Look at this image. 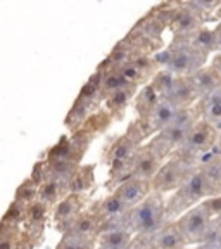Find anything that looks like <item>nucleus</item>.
<instances>
[{
  "mask_svg": "<svg viewBox=\"0 0 221 249\" xmlns=\"http://www.w3.org/2000/svg\"><path fill=\"white\" fill-rule=\"evenodd\" d=\"M102 225L104 220L99 211V202L93 206L86 208L80 216L73 222V225L68 229V235H76V237H85V239H95L99 241V235L102 232Z\"/></svg>",
  "mask_w": 221,
  "mask_h": 249,
  "instance_id": "obj_9",
  "label": "nucleus"
},
{
  "mask_svg": "<svg viewBox=\"0 0 221 249\" xmlns=\"http://www.w3.org/2000/svg\"><path fill=\"white\" fill-rule=\"evenodd\" d=\"M188 43H190L194 49H197V51H201L202 54H206V55L214 54V52L218 54V52H220L214 28H206V26L201 28V30L188 40Z\"/></svg>",
  "mask_w": 221,
  "mask_h": 249,
  "instance_id": "obj_21",
  "label": "nucleus"
},
{
  "mask_svg": "<svg viewBox=\"0 0 221 249\" xmlns=\"http://www.w3.org/2000/svg\"><path fill=\"white\" fill-rule=\"evenodd\" d=\"M113 192H116L121 197V201L132 210V208H135L136 204L145 201L152 194V182L151 180L138 178V177H130L121 185H118Z\"/></svg>",
  "mask_w": 221,
  "mask_h": 249,
  "instance_id": "obj_11",
  "label": "nucleus"
},
{
  "mask_svg": "<svg viewBox=\"0 0 221 249\" xmlns=\"http://www.w3.org/2000/svg\"><path fill=\"white\" fill-rule=\"evenodd\" d=\"M214 152L218 156H221V132H220V137H218V142H216V147H214Z\"/></svg>",
  "mask_w": 221,
  "mask_h": 249,
  "instance_id": "obj_28",
  "label": "nucleus"
},
{
  "mask_svg": "<svg viewBox=\"0 0 221 249\" xmlns=\"http://www.w3.org/2000/svg\"><path fill=\"white\" fill-rule=\"evenodd\" d=\"M182 249H209L207 246H187V248H182Z\"/></svg>",
  "mask_w": 221,
  "mask_h": 249,
  "instance_id": "obj_29",
  "label": "nucleus"
},
{
  "mask_svg": "<svg viewBox=\"0 0 221 249\" xmlns=\"http://www.w3.org/2000/svg\"><path fill=\"white\" fill-rule=\"evenodd\" d=\"M161 99L164 97L159 93V90L155 89V85L152 82L149 85L142 87L135 97V111L138 114V121H144L154 111L155 106L159 104Z\"/></svg>",
  "mask_w": 221,
  "mask_h": 249,
  "instance_id": "obj_15",
  "label": "nucleus"
},
{
  "mask_svg": "<svg viewBox=\"0 0 221 249\" xmlns=\"http://www.w3.org/2000/svg\"><path fill=\"white\" fill-rule=\"evenodd\" d=\"M211 66L214 68V70L218 71V73L221 74V54H216L213 57V61H211Z\"/></svg>",
  "mask_w": 221,
  "mask_h": 249,
  "instance_id": "obj_26",
  "label": "nucleus"
},
{
  "mask_svg": "<svg viewBox=\"0 0 221 249\" xmlns=\"http://www.w3.org/2000/svg\"><path fill=\"white\" fill-rule=\"evenodd\" d=\"M95 183V170L92 164L88 166H80L76 171V175L71 178L69 182V191L76 192V194H86Z\"/></svg>",
  "mask_w": 221,
  "mask_h": 249,
  "instance_id": "obj_22",
  "label": "nucleus"
},
{
  "mask_svg": "<svg viewBox=\"0 0 221 249\" xmlns=\"http://www.w3.org/2000/svg\"><path fill=\"white\" fill-rule=\"evenodd\" d=\"M166 99H170L178 109H183L195 106L202 97L201 93H199L197 87H195L194 80H192V76H176Z\"/></svg>",
  "mask_w": 221,
  "mask_h": 249,
  "instance_id": "obj_12",
  "label": "nucleus"
},
{
  "mask_svg": "<svg viewBox=\"0 0 221 249\" xmlns=\"http://www.w3.org/2000/svg\"><path fill=\"white\" fill-rule=\"evenodd\" d=\"M38 187L40 185L35 180H31V178L24 180V182L17 187V191H16L14 201H17L19 204H23V206H26V208L33 206L35 202H38Z\"/></svg>",
  "mask_w": 221,
  "mask_h": 249,
  "instance_id": "obj_23",
  "label": "nucleus"
},
{
  "mask_svg": "<svg viewBox=\"0 0 221 249\" xmlns=\"http://www.w3.org/2000/svg\"><path fill=\"white\" fill-rule=\"evenodd\" d=\"M86 196L85 194H76V192H71L69 196L62 199L57 206L54 208V225L59 232L64 235L68 232L73 222L76 220L83 211L86 210Z\"/></svg>",
  "mask_w": 221,
  "mask_h": 249,
  "instance_id": "obj_7",
  "label": "nucleus"
},
{
  "mask_svg": "<svg viewBox=\"0 0 221 249\" xmlns=\"http://www.w3.org/2000/svg\"><path fill=\"white\" fill-rule=\"evenodd\" d=\"M55 249H97V241L64 233L59 244L55 246Z\"/></svg>",
  "mask_w": 221,
  "mask_h": 249,
  "instance_id": "obj_24",
  "label": "nucleus"
},
{
  "mask_svg": "<svg viewBox=\"0 0 221 249\" xmlns=\"http://www.w3.org/2000/svg\"><path fill=\"white\" fill-rule=\"evenodd\" d=\"M214 31H216V38H218V49H220V52H218V54H221V23L218 24L216 28H214Z\"/></svg>",
  "mask_w": 221,
  "mask_h": 249,
  "instance_id": "obj_27",
  "label": "nucleus"
},
{
  "mask_svg": "<svg viewBox=\"0 0 221 249\" xmlns=\"http://www.w3.org/2000/svg\"><path fill=\"white\" fill-rule=\"evenodd\" d=\"M164 163H166V160L147 142V144H144L136 151L135 158H133V163H132L133 177L151 180L152 182Z\"/></svg>",
  "mask_w": 221,
  "mask_h": 249,
  "instance_id": "obj_8",
  "label": "nucleus"
},
{
  "mask_svg": "<svg viewBox=\"0 0 221 249\" xmlns=\"http://www.w3.org/2000/svg\"><path fill=\"white\" fill-rule=\"evenodd\" d=\"M176 222H178L180 229L185 233L188 246H204V242H206L207 235H209L211 229L214 225V218L209 213V210L204 206V202H202L199 206H194L192 210H188L185 214H182Z\"/></svg>",
  "mask_w": 221,
  "mask_h": 249,
  "instance_id": "obj_3",
  "label": "nucleus"
},
{
  "mask_svg": "<svg viewBox=\"0 0 221 249\" xmlns=\"http://www.w3.org/2000/svg\"><path fill=\"white\" fill-rule=\"evenodd\" d=\"M214 223H216L218 230H220V232H221V216H220V218H216V220H214Z\"/></svg>",
  "mask_w": 221,
  "mask_h": 249,
  "instance_id": "obj_31",
  "label": "nucleus"
},
{
  "mask_svg": "<svg viewBox=\"0 0 221 249\" xmlns=\"http://www.w3.org/2000/svg\"><path fill=\"white\" fill-rule=\"evenodd\" d=\"M102 73V82H101V93H102V101L109 97V95H113L114 92L121 89H126L130 85L126 82V78L121 74V71L118 68H105V66H99Z\"/></svg>",
  "mask_w": 221,
  "mask_h": 249,
  "instance_id": "obj_19",
  "label": "nucleus"
},
{
  "mask_svg": "<svg viewBox=\"0 0 221 249\" xmlns=\"http://www.w3.org/2000/svg\"><path fill=\"white\" fill-rule=\"evenodd\" d=\"M192 80H194L202 99L207 97V95H213L218 90H221V74L211 64L209 66H204L201 71H197L192 76Z\"/></svg>",
  "mask_w": 221,
  "mask_h": 249,
  "instance_id": "obj_17",
  "label": "nucleus"
},
{
  "mask_svg": "<svg viewBox=\"0 0 221 249\" xmlns=\"http://www.w3.org/2000/svg\"><path fill=\"white\" fill-rule=\"evenodd\" d=\"M97 249H101V248H97Z\"/></svg>",
  "mask_w": 221,
  "mask_h": 249,
  "instance_id": "obj_32",
  "label": "nucleus"
},
{
  "mask_svg": "<svg viewBox=\"0 0 221 249\" xmlns=\"http://www.w3.org/2000/svg\"><path fill=\"white\" fill-rule=\"evenodd\" d=\"M201 111L202 120L214 124L218 132H221V90H218L213 95L201 99Z\"/></svg>",
  "mask_w": 221,
  "mask_h": 249,
  "instance_id": "obj_20",
  "label": "nucleus"
},
{
  "mask_svg": "<svg viewBox=\"0 0 221 249\" xmlns=\"http://www.w3.org/2000/svg\"><path fill=\"white\" fill-rule=\"evenodd\" d=\"M204 206L209 210V213L213 214L214 220H216V218H220L221 216V194L206 199V201H204Z\"/></svg>",
  "mask_w": 221,
  "mask_h": 249,
  "instance_id": "obj_25",
  "label": "nucleus"
},
{
  "mask_svg": "<svg viewBox=\"0 0 221 249\" xmlns=\"http://www.w3.org/2000/svg\"><path fill=\"white\" fill-rule=\"evenodd\" d=\"M218 137H220V132H218L216 126L207 123L206 120H201L190 132L185 145L182 149H178V151L187 156H190L192 160H195L199 163L204 156L214 151Z\"/></svg>",
  "mask_w": 221,
  "mask_h": 249,
  "instance_id": "obj_5",
  "label": "nucleus"
},
{
  "mask_svg": "<svg viewBox=\"0 0 221 249\" xmlns=\"http://www.w3.org/2000/svg\"><path fill=\"white\" fill-rule=\"evenodd\" d=\"M155 241H157V249H182L188 246L185 233L180 229L178 222L166 223L155 233Z\"/></svg>",
  "mask_w": 221,
  "mask_h": 249,
  "instance_id": "obj_16",
  "label": "nucleus"
},
{
  "mask_svg": "<svg viewBox=\"0 0 221 249\" xmlns=\"http://www.w3.org/2000/svg\"><path fill=\"white\" fill-rule=\"evenodd\" d=\"M214 18H216V19L221 23V5H220V7H218V11L214 12Z\"/></svg>",
  "mask_w": 221,
  "mask_h": 249,
  "instance_id": "obj_30",
  "label": "nucleus"
},
{
  "mask_svg": "<svg viewBox=\"0 0 221 249\" xmlns=\"http://www.w3.org/2000/svg\"><path fill=\"white\" fill-rule=\"evenodd\" d=\"M171 61L166 70L175 76H194L197 71L207 66V55L194 49L188 42L171 43Z\"/></svg>",
  "mask_w": 221,
  "mask_h": 249,
  "instance_id": "obj_4",
  "label": "nucleus"
},
{
  "mask_svg": "<svg viewBox=\"0 0 221 249\" xmlns=\"http://www.w3.org/2000/svg\"><path fill=\"white\" fill-rule=\"evenodd\" d=\"M199 163L192 160L190 156L176 151L170 160L161 166L157 175L152 180V192L161 196L175 194L185 185L197 170Z\"/></svg>",
  "mask_w": 221,
  "mask_h": 249,
  "instance_id": "obj_1",
  "label": "nucleus"
},
{
  "mask_svg": "<svg viewBox=\"0 0 221 249\" xmlns=\"http://www.w3.org/2000/svg\"><path fill=\"white\" fill-rule=\"evenodd\" d=\"M176 111H178V107H176L170 99L164 97V99H161L159 104L155 106V109L145 118L144 121H136V123L142 126L145 135L154 137V135H157V133L163 132L166 126H170L171 121L175 120Z\"/></svg>",
  "mask_w": 221,
  "mask_h": 249,
  "instance_id": "obj_10",
  "label": "nucleus"
},
{
  "mask_svg": "<svg viewBox=\"0 0 221 249\" xmlns=\"http://www.w3.org/2000/svg\"><path fill=\"white\" fill-rule=\"evenodd\" d=\"M136 93H138V87H135V85H128L126 89L118 90V92H114L113 95H109L104 101L105 111H109V113L113 114V118L118 120V118L123 116L126 106L130 104L132 99L136 97Z\"/></svg>",
  "mask_w": 221,
  "mask_h": 249,
  "instance_id": "obj_18",
  "label": "nucleus"
},
{
  "mask_svg": "<svg viewBox=\"0 0 221 249\" xmlns=\"http://www.w3.org/2000/svg\"><path fill=\"white\" fill-rule=\"evenodd\" d=\"M166 199L157 192H152L145 201L132 208L126 214L128 227L138 235L157 233L166 225Z\"/></svg>",
  "mask_w": 221,
  "mask_h": 249,
  "instance_id": "obj_2",
  "label": "nucleus"
},
{
  "mask_svg": "<svg viewBox=\"0 0 221 249\" xmlns=\"http://www.w3.org/2000/svg\"><path fill=\"white\" fill-rule=\"evenodd\" d=\"M69 182L54 177H47L38 187V201L47 208H55L62 199L69 196Z\"/></svg>",
  "mask_w": 221,
  "mask_h": 249,
  "instance_id": "obj_13",
  "label": "nucleus"
},
{
  "mask_svg": "<svg viewBox=\"0 0 221 249\" xmlns=\"http://www.w3.org/2000/svg\"><path fill=\"white\" fill-rule=\"evenodd\" d=\"M135 239V232L128 227H116L101 232L97 248L101 249H128Z\"/></svg>",
  "mask_w": 221,
  "mask_h": 249,
  "instance_id": "obj_14",
  "label": "nucleus"
},
{
  "mask_svg": "<svg viewBox=\"0 0 221 249\" xmlns=\"http://www.w3.org/2000/svg\"><path fill=\"white\" fill-rule=\"evenodd\" d=\"M168 28L175 33V42H188L201 28H204V21L182 4H171Z\"/></svg>",
  "mask_w": 221,
  "mask_h": 249,
  "instance_id": "obj_6",
  "label": "nucleus"
}]
</instances>
